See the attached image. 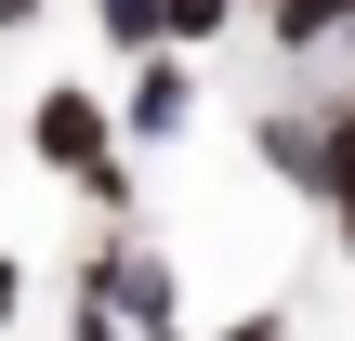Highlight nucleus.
Returning <instances> with one entry per match:
<instances>
[{
  "label": "nucleus",
  "mask_w": 355,
  "mask_h": 341,
  "mask_svg": "<svg viewBox=\"0 0 355 341\" xmlns=\"http://www.w3.org/2000/svg\"><path fill=\"white\" fill-rule=\"evenodd\" d=\"M184 118H198V79L171 66V39H145V66H132V92H119V131L158 145V131H184Z\"/></svg>",
  "instance_id": "3"
},
{
  "label": "nucleus",
  "mask_w": 355,
  "mask_h": 341,
  "mask_svg": "<svg viewBox=\"0 0 355 341\" xmlns=\"http://www.w3.org/2000/svg\"><path fill=\"white\" fill-rule=\"evenodd\" d=\"M263 26H277V53H329L355 26V0H263Z\"/></svg>",
  "instance_id": "5"
},
{
  "label": "nucleus",
  "mask_w": 355,
  "mask_h": 341,
  "mask_svg": "<svg viewBox=\"0 0 355 341\" xmlns=\"http://www.w3.org/2000/svg\"><path fill=\"white\" fill-rule=\"evenodd\" d=\"M316 197H329V223L355 237V105L329 118V131H316Z\"/></svg>",
  "instance_id": "6"
},
{
  "label": "nucleus",
  "mask_w": 355,
  "mask_h": 341,
  "mask_svg": "<svg viewBox=\"0 0 355 341\" xmlns=\"http://www.w3.org/2000/svg\"><path fill=\"white\" fill-rule=\"evenodd\" d=\"M316 131H329V118H263V131H250V158H263L277 184H303V197H316Z\"/></svg>",
  "instance_id": "4"
},
{
  "label": "nucleus",
  "mask_w": 355,
  "mask_h": 341,
  "mask_svg": "<svg viewBox=\"0 0 355 341\" xmlns=\"http://www.w3.org/2000/svg\"><path fill=\"white\" fill-rule=\"evenodd\" d=\"M237 26V0H158V39L171 53H198V39H224Z\"/></svg>",
  "instance_id": "7"
},
{
  "label": "nucleus",
  "mask_w": 355,
  "mask_h": 341,
  "mask_svg": "<svg viewBox=\"0 0 355 341\" xmlns=\"http://www.w3.org/2000/svg\"><path fill=\"white\" fill-rule=\"evenodd\" d=\"M171 315H184L171 263L132 250V237H105V250H92V289H79V329H171Z\"/></svg>",
  "instance_id": "2"
},
{
  "label": "nucleus",
  "mask_w": 355,
  "mask_h": 341,
  "mask_svg": "<svg viewBox=\"0 0 355 341\" xmlns=\"http://www.w3.org/2000/svg\"><path fill=\"white\" fill-rule=\"evenodd\" d=\"M329 53H355V26H343V39H329Z\"/></svg>",
  "instance_id": "11"
},
{
  "label": "nucleus",
  "mask_w": 355,
  "mask_h": 341,
  "mask_svg": "<svg viewBox=\"0 0 355 341\" xmlns=\"http://www.w3.org/2000/svg\"><path fill=\"white\" fill-rule=\"evenodd\" d=\"M26 145H40V171H66V184H79L92 210H132V158H119V105H92L79 79H53V92H40Z\"/></svg>",
  "instance_id": "1"
},
{
  "label": "nucleus",
  "mask_w": 355,
  "mask_h": 341,
  "mask_svg": "<svg viewBox=\"0 0 355 341\" xmlns=\"http://www.w3.org/2000/svg\"><path fill=\"white\" fill-rule=\"evenodd\" d=\"M0 26H40V0H0Z\"/></svg>",
  "instance_id": "10"
},
{
  "label": "nucleus",
  "mask_w": 355,
  "mask_h": 341,
  "mask_svg": "<svg viewBox=\"0 0 355 341\" xmlns=\"http://www.w3.org/2000/svg\"><path fill=\"white\" fill-rule=\"evenodd\" d=\"M92 13H105V39H119V53H145V39H158V0H92Z\"/></svg>",
  "instance_id": "8"
},
{
  "label": "nucleus",
  "mask_w": 355,
  "mask_h": 341,
  "mask_svg": "<svg viewBox=\"0 0 355 341\" xmlns=\"http://www.w3.org/2000/svg\"><path fill=\"white\" fill-rule=\"evenodd\" d=\"M13 315H26V276H13V250H0V329H13Z\"/></svg>",
  "instance_id": "9"
}]
</instances>
